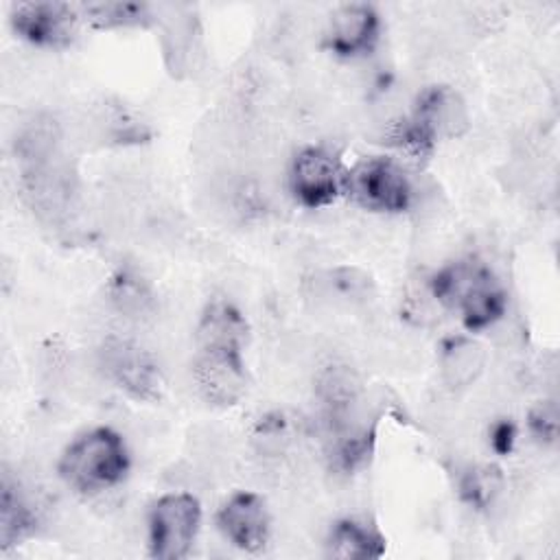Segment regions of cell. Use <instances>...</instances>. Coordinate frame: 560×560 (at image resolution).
Listing matches in <instances>:
<instances>
[{"instance_id": "cell-11", "label": "cell", "mask_w": 560, "mask_h": 560, "mask_svg": "<svg viewBox=\"0 0 560 560\" xmlns=\"http://www.w3.org/2000/svg\"><path fill=\"white\" fill-rule=\"evenodd\" d=\"M197 348L241 350L247 341V322L243 313L225 298H212L197 322Z\"/></svg>"}, {"instance_id": "cell-14", "label": "cell", "mask_w": 560, "mask_h": 560, "mask_svg": "<svg viewBox=\"0 0 560 560\" xmlns=\"http://www.w3.org/2000/svg\"><path fill=\"white\" fill-rule=\"evenodd\" d=\"M37 525V514L31 501L22 494L20 486L9 477L2 479L0 490V545L11 549L26 540Z\"/></svg>"}, {"instance_id": "cell-8", "label": "cell", "mask_w": 560, "mask_h": 560, "mask_svg": "<svg viewBox=\"0 0 560 560\" xmlns=\"http://www.w3.org/2000/svg\"><path fill=\"white\" fill-rule=\"evenodd\" d=\"M81 22L79 7L66 2H22L13 7L11 24L15 33L35 44L46 48L68 46Z\"/></svg>"}, {"instance_id": "cell-4", "label": "cell", "mask_w": 560, "mask_h": 560, "mask_svg": "<svg viewBox=\"0 0 560 560\" xmlns=\"http://www.w3.org/2000/svg\"><path fill=\"white\" fill-rule=\"evenodd\" d=\"M343 190L365 210L402 212L413 201V184L405 168L385 155H372L357 162L346 173Z\"/></svg>"}, {"instance_id": "cell-6", "label": "cell", "mask_w": 560, "mask_h": 560, "mask_svg": "<svg viewBox=\"0 0 560 560\" xmlns=\"http://www.w3.org/2000/svg\"><path fill=\"white\" fill-rule=\"evenodd\" d=\"M346 186V173L337 158L322 147H304L289 166V188L304 208L330 206Z\"/></svg>"}, {"instance_id": "cell-19", "label": "cell", "mask_w": 560, "mask_h": 560, "mask_svg": "<svg viewBox=\"0 0 560 560\" xmlns=\"http://www.w3.org/2000/svg\"><path fill=\"white\" fill-rule=\"evenodd\" d=\"M529 429L540 442H556L558 438V409L553 400H540L529 411Z\"/></svg>"}, {"instance_id": "cell-12", "label": "cell", "mask_w": 560, "mask_h": 560, "mask_svg": "<svg viewBox=\"0 0 560 560\" xmlns=\"http://www.w3.org/2000/svg\"><path fill=\"white\" fill-rule=\"evenodd\" d=\"M488 363V352L486 348L472 339V337H451L444 341L440 350V378L442 383L453 389L462 392L477 383V378L483 374Z\"/></svg>"}, {"instance_id": "cell-13", "label": "cell", "mask_w": 560, "mask_h": 560, "mask_svg": "<svg viewBox=\"0 0 560 560\" xmlns=\"http://www.w3.org/2000/svg\"><path fill=\"white\" fill-rule=\"evenodd\" d=\"M326 553L332 558H350V560H365V558H381L385 553V538L354 518L337 521L328 536H326Z\"/></svg>"}, {"instance_id": "cell-15", "label": "cell", "mask_w": 560, "mask_h": 560, "mask_svg": "<svg viewBox=\"0 0 560 560\" xmlns=\"http://www.w3.org/2000/svg\"><path fill=\"white\" fill-rule=\"evenodd\" d=\"M109 302L114 311L129 319V322H142L151 317L155 308V298L147 280L133 271V269H118L109 280Z\"/></svg>"}, {"instance_id": "cell-1", "label": "cell", "mask_w": 560, "mask_h": 560, "mask_svg": "<svg viewBox=\"0 0 560 560\" xmlns=\"http://www.w3.org/2000/svg\"><path fill=\"white\" fill-rule=\"evenodd\" d=\"M427 289L438 304L457 311L470 332L486 330L505 315L503 289L492 271L475 258L444 265L429 278Z\"/></svg>"}, {"instance_id": "cell-5", "label": "cell", "mask_w": 560, "mask_h": 560, "mask_svg": "<svg viewBox=\"0 0 560 560\" xmlns=\"http://www.w3.org/2000/svg\"><path fill=\"white\" fill-rule=\"evenodd\" d=\"M101 372L109 383L136 400H153L162 392V372L155 357L131 337L107 335L96 352Z\"/></svg>"}, {"instance_id": "cell-10", "label": "cell", "mask_w": 560, "mask_h": 560, "mask_svg": "<svg viewBox=\"0 0 560 560\" xmlns=\"http://www.w3.org/2000/svg\"><path fill=\"white\" fill-rule=\"evenodd\" d=\"M381 20L372 4L350 2L337 7L326 26V46L339 57L368 55L378 39Z\"/></svg>"}, {"instance_id": "cell-7", "label": "cell", "mask_w": 560, "mask_h": 560, "mask_svg": "<svg viewBox=\"0 0 560 560\" xmlns=\"http://www.w3.org/2000/svg\"><path fill=\"white\" fill-rule=\"evenodd\" d=\"M192 381L199 396L214 407H232L247 392V370L241 350L197 348Z\"/></svg>"}, {"instance_id": "cell-20", "label": "cell", "mask_w": 560, "mask_h": 560, "mask_svg": "<svg viewBox=\"0 0 560 560\" xmlns=\"http://www.w3.org/2000/svg\"><path fill=\"white\" fill-rule=\"evenodd\" d=\"M492 446L499 451V453H508L512 448V442H514V427L512 422L508 420H501L492 427Z\"/></svg>"}, {"instance_id": "cell-3", "label": "cell", "mask_w": 560, "mask_h": 560, "mask_svg": "<svg viewBox=\"0 0 560 560\" xmlns=\"http://www.w3.org/2000/svg\"><path fill=\"white\" fill-rule=\"evenodd\" d=\"M201 527V505L190 492L155 499L147 516L149 553L158 560H182L190 553Z\"/></svg>"}, {"instance_id": "cell-9", "label": "cell", "mask_w": 560, "mask_h": 560, "mask_svg": "<svg viewBox=\"0 0 560 560\" xmlns=\"http://www.w3.org/2000/svg\"><path fill=\"white\" fill-rule=\"evenodd\" d=\"M217 525L228 542L247 553L260 551L271 534V516L262 497L247 490L234 492L221 505Z\"/></svg>"}, {"instance_id": "cell-18", "label": "cell", "mask_w": 560, "mask_h": 560, "mask_svg": "<svg viewBox=\"0 0 560 560\" xmlns=\"http://www.w3.org/2000/svg\"><path fill=\"white\" fill-rule=\"evenodd\" d=\"M459 490H462V497L470 505L481 510V508L492 505V501L503 490V481H501V475L497 468L477 466V468H470L468 472H464Z\"/></svg>"}, {"instance_id": "cell-16", "label": "cell", "mask_w": 560, "mask_h": 560, "mask_svg": "<svg viewBox=\"0 0 560 560\" xmlns=\"http://www.w3.org/2000/svg\"><path fill=\"white\" fill-rule=\"evenodd\" d=\"M81 20L94 28H129L144 26L155 20V13L144 2H88L79 7Z\"/></svg>"}, {"instance_id": "cell-2", "label": "cell", "mask_w": 560, "mask_h": 560, "mask_svg": "<svg viewBox=\"0 0 560 560\" xmlns=\"http://www.w3.org/2000/svg\"><path fill=\"white\" fill-rule=\"evenodd\" d=\"M57 470L72 490L81 494H98L125 479L129 470V453L114 429L94 427L66 446Z\"/></svg>"}, {"instance_id": "cell-17", "label": "cell", "mask_w": 560, "mask_h": 560, "mask_svg": "<svg viewBox=\"0 0 560 560\" xmlns=\"http://www.w3.org/2000/svg\"><path fill=\"white\" fill-rule=\"evenodd\" d=\"M197 46V22L192 15H171L164 28V55L171 68L190 70Z\"/></svg>"}]
</instances>
